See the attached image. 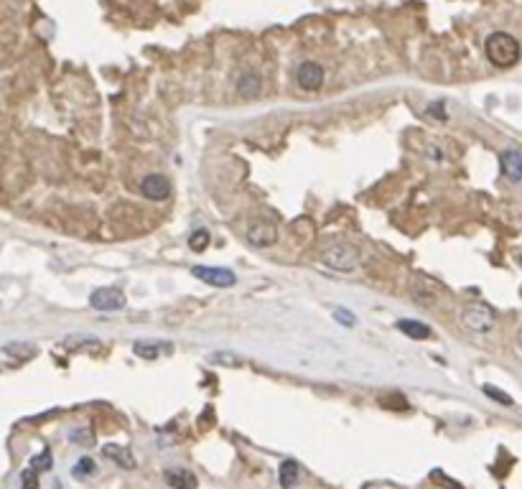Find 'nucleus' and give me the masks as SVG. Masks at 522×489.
<instances>
[{"label":"nucleus","mask_w":522,"mask_h":489,"mask_svg":"<svg viewBox=\"0 0 522 489\" xmlns=\"http://www.w3.org/2000/svg\"><path fill=\"white\" fill-rule=\"evenodd\" d=\"M484 51H487L489 62L500 69H507V67L520 62V43H517L515 36L505 34V31L489 34L487 41H484Z\"/></svg>","instance_id":"f257e3e1"},{"label":"nucleus","mask_w":522,"mask_h":489,"mask_svg":"<svg viewBox=\"0 0 522 489\" xmlns=\"http://www.w3.org/2000/svg\"><path fill=\"white\" fill-rule=\"evenodd\" d=\"M321 263H324L329 270L337 273H352L360 268L362 263V252L354 247V245H332L326 247L324 255H321Z\"/></svg>","instance_id":"f03ea898"},{"label":"nucleus","mask_w":522,"mask_h":489,"mask_svg":"<svg viewBox=\"0 0 522 489\" xmlns=\"http://www.w3.org/2000/svg\"><path fill=\"white\" fill-rule=\"evenodd\" d=\"M494 322H497L494 308L484 306V303H474V306L461 311V324L469 331H489L494 326Z\"/></svg>","instance_id":"7ed1b4c3"},{"label":"nucleus","mask_w":522,"mask_h":489,"mask_svg":"<svg viewBox=\"0 0 522 489\" xmlns=\"http://www.w3.org/2000/svg\"><path fill=\"white\" fill-rule=\"evenodd\" d=\"M245 240L253 247H273L278 242V227L270 219H253L247 224Z\"/></svg>","instance_id":"20e7f679"},{"label":"nucleus","mask_w":522,"mask_h":489,"mask_svg":"<svg viewBox=\"0 0 522 489\" xmlns=\"http://www.w3.org/2000/svg\"><path fill=\"white\" fill-rule=\"evenodd\" d=\"M191 275L199 280H204L206 286L214 288H232L237 283V275H234L230 268H214V266H194L191 268Z\"/></svg>","instance_id":"39448f33"},{"label":"nucleus","mask_w":522,"mask_h":489,"mask_svg":"<svg viewBox=\"0 0 522 489\" xmlns=\"http://www.w3.org/2000/svg\"><path fill=\"white\" fill-rule=\"evenodd\" d=\"M125 303H127L125 294L115 286L97 288V291L90 296V306L97 308V311H105V314H110V311H120V308H125Z\"/></svg>","instance_id":"423d86ee"},{"label":"nucleus","mask_w":522,"mask_h":489,"mask_svg":"<svg viewBox=\"0 0 522 489\" xmlns=\"http://www.w3.org/2000/svg\"><path fill=\"white\" fill-rule=\"evenodd\" d=\"M141 194L150 202H161L171 194V181L161 174H148L141 181Z\"/></svg>","instance_id":"0eeeda50"},{"label":"nucleus","mask_w":522,"mask_h":489,"mask_svg":"<svg viewBox=\"0 0 522 489\" xmlns=\"http://www.w3.org/2000/svg\"><path fill=\"white\" fill-rule=\"evenodd\" d=\"M298 84L304 87V90H309V92H316L321 84H324V69L318 67L316 62H306V64H301L298 67Z\"/></svg>","instance_id":"6e6552de"},{"label":"nucleus","mask_w":522,"mask_h":489,"mask_svg":"<svg viewBox=\"0 0 522 489\" xmlns=\"http://www.w3.org/2000/svg\"><path fill=\"white\" fill-rule=\"evenodd\" d=\"M163 482L169 484L171 489H197L199 487L197 474L189 471V469H181V467L166 469V471H163Z\"/></svg>","instance_id":"1a4fd4ad"},{"label":"nucleus","mask_w":522,"mask_h":489,"mask_svg":"<svg viewBox=\"0 0 522 489\" xmlns=\"http://www.w3.org/2000/svg\"><path fill=\"white\" fill-rule=\"evenodd\" d=\"M502 171L509 181H522V153L517 148H509L502 153Z\"/></svg>","instance_id":"9d476101"},{"label":"nucleus","mask_w":522,"mask_h":489,"mask_svg":"<svg viewBox=\"0 0 522 489\" xmlns=\"http://www.w3.org/2000/svg\"><path fill=\"white\" fill-rule=\"evenodd\" d=\"M62 347L66 352H79V350H99L102 342L92 334H69L62 339Z\"/></svg>","instance_id":"9b49d317"},{"label":"nucleus","mask_w":522,"mask_h":489,"mask_svg":"<svg viewBox=\"0 0 522 489\" xmlns=\"http://www.w3.org/2000/svg\"><path fill=\"white\" fill-rule=\"evenodd\" d=\"M237 92H240L245 99H255L260 97L262 92V77L255 74V71H245L240 79H237Z\"/></svg>","instance_id":"f8f14e48"},{"label":"nucleus","mask_w":522,"mask_h":489,"mask_svg":"<svg viewBox=\"0 0 522 489\" xmlns=\"http://www.w3.org/2000/svg\"><path fill=\"white\" fill-rule=\"evenodd\" d=\"M102 454H105L110 462L118 464L120 469H127V471H133V469H135V456L130 454V448L115 446V443H107V446L102 448Z\"/></svg>","instance_id":"ddd939ff"},{"label":"nucleus","mask_w":522,"mask_h":489,"mask_svg":"<svg viewBox=\"0 0 522 489\" xmlns=\"http://www.w3.org/2000/svg\"><path fill=\"white\" fill-rule=\"evenodd\" d=\"M301 479V467H298L296 459H285L278 469V482L283 489H293Z\"/></svg>","instance_id":"4468645a"},{"label":"nucleus","mask_w":522,"mask_h":489,"mask_svg":"<svg viewBox=\"0 0 522 489\" xmlns=\"http://www.w3.org/2000/svg\"><path fill=\"white\" fill-rule=\"evenodd\" d=\"M397 329L410 339H428L430 336V329L425 324L416 322V319H402V322H397Z\"/></svg>","instance_id":"2eb2a0df"},{"label":"nucleus","mask_w":522,"mask_h":489,"mask_svg":"<svg viewBox=\"0 0 522 489\" xmlns=\"http://www.w3.org/2000/svg\"><path fill=\"white\" fill-rule=\"evenodd\" d=\"M3 352H6L8 357H13V359H31V357L36 354V347L29 342H10L3 347Z\"/></svg>","instance_id":"dca6fc26"},{"label":"nucleus","mask_w":522,"mask_h":489,"mask_svg":"<svg viewBox=\"0 0 522 489\" xmlns=\"http://www.w3.org/2000/svg\"><path fill=\"white\" fill-rule=\"evenodd\" d=\"M209 359H212L214 364H222V367H230V370H237V367H242L245 364V359H242L240 354H234V352H214V354H209Z\"/></svg>","instance_id":"f3484780"},{"label":"nucleus","mask_w":522,"mask_h":489,"mask_svg":"<svg viewBox=\"0 0 522 489\" xmlns=\"http://www.w3.org/2000/svg\"><path fill=\"white\" fill-rule=\"evenodd\" d=\"M161 347H171V344H161V342H135L133 352L143 359H155L161 357Z\"/></svg>","instance_id":"a211bd4d"},{"label":"nucleus","mask_w":522,"mask_h":489,"mask_svg":"<svg viewBox=\"0 0 522 489\" xmlns=\"http://www.w3.org/2000/svg\"><path fill=\"white\" fill-rule=\"evenodd\" d=\"M209 240H212V235H209V230H204V227H199V230H194L189 235V247L194 252H204L206 245H209Z\"/></svg>","instance_id":"6ab92c4d"},{"label":"nucleus","mask_w":522,"mask_h":489,"mask_svg":"<svg viewBox=\"0 0 522 489\" xmlns=\"http://www.w3.org/2000/svg\"><path fill=\"white\" fill-rule=\"evenodd\" d=\"M69 439H71V443H79V446H85V448H90L94 443V431L92 428H74L69 434Z\"/></svg>","instance_id":"aec40b11"},{"label":"nucleus","mask_w":522,"mask_h":489,"mask_svg":"<svg viewBox=\"0 0 522 489\" xmlns=\"http://www.w3.org/2000/svg\"><path fill=\"white\" fill-rule=\"evenodd\" d=\"M71 474L77 476V479H85V476H92L94 474V462L90 459V456H85V459H79L77 464H74V469H71Z\"/></svg>","instance_id":"412c9836"},{"label":"nucleus","mask_w":522,"mask_h":489,"mask_svg":"<svg viewBox=\"0 0 522 489\" xmlns=\"http://www.w3.org/2000/svg\"><path fill=\"white\" fill-rule=\"evenodd\" d=\"M51 464H54V459H51L49 448H43L41 454H36L34 459H31V467H34L36 471H46V469H51Z\"/></svg>","instance_id":"4be33fe9"},{"label":"nucleus","mask_w":522,"mask_h":489,"mask_svg":"<svg viewBox=\"0 0 522 489\" xmlns=\"http://www.w3.org/2000/svg\"><path fill=\"white\" fill-rule=\"evenodd\" d=\"M21 489H38V471L34 467L21 474Z\"/></svg>","instance_id":"5701e85b"},{"label":"nucleus","mask_w":522,"mask_h":489,"mask_svg":"<svg viewBox=\"0 0 522 489\" xmlns=\"http://www.w3.org/2000/svg\"><path fill=\"white\" fill-rule=\"evenodd\" d=\"M334 319H337L341 326H354V324H357L354 314L352 311H346V308H334Z\"/></svg>","instance_id":"b1692460"},{"label":"nucleus","mask_w":522,"mask_h":489,"mask_svg":"<svg viewBox=\"0 0 522 489\" xmlns=\"http://www.w3.org/2000/svg\"><path fill=\"white\" fill-rule=\"evenodd\" d=\"M484 392H487L489 398L500 400V403H505V406H512V398L509 395H505V392H500L497 387H492V385H484Z\"/></svg>","instance_id":"393cba45"},{"label":"nucleus","mask_w":522,"mask_h":489,"mask_svg":"<svg viewBox=\"0 0 522 489\" xmlns=\"http://www.w3.org/2000/svg\"><path fill=\"white\" fill-rule=\"evenodd\" d=\"M517 342H520V347H522V329L517 331Z\"/></svg>","instance_id":"a878e982"},{"label":"nucleus","mask_w":522,"mask_h":489,"mask_svg":"<svg viewBox=\"0 0 522 489\" xmlns=\"http://www.w3.org/2000/svg\"><path fill=\"white\" fill-rule=\"evenodd\" d=\"M57 489H62V484H57Z\"/></svg>","instance_id":"bb28decb"},{"label":"nucleus","mask_w":522,"mask_h":489,"mask_svg":"<svg viewBox=\"0 0 522 489\" xmlns=\"http://www.w3.org/2000/svg\"><path fill=\"white\" fill-rule=\"evenodd\" d=\"M520 263H522V255H520Z\"/></svg>","instance_id":"cd10ccee"}]
</instances>
